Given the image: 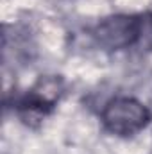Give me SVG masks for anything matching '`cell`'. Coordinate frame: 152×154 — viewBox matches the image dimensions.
I'll use <instances>...</instances> for the list:
<instances>
[{
  "mask_svg": "<svg viewBox=\"0 0 152 154\" xmlns=\"http://www.w3.org/2000/svg\"><path fill=\"white\" fill-rule=\"evenodd\" d=\"M150 120L149 109L136 99L120 97L106 104L102 111V122L108 131L120 136H131L141 131Z\"/></svg>",
  "mask_w": 152,
  "mask_h": 154,
  "instance_id": "cell-1",
  "label": "cell"
},
{
  "mask_svg": "<svg viewBox=\"0 0 152 154\" xmlns=\"http://www.w3.org/2000/svg\"><path fill=\"white\" fill-rule=\"evenodd\" d=\"M138 34H140L138 20L125 14L104 18L95 29V38L99 39V43L111 50H120L132 45L138 39Z\"/></svg>",
  "mask_w": 152,
  "mask_h": 154,
  "instance_id": "cell-2",
  "label": "cell"
},
{
  "mask_svg": "<svg viewBox=\"0 0 152 154\" xmlns=\"http://www.w3.org/2000/svg\"><path fill=\"white\" fill-rule=\"evenodd\" d=\"M61 91H63V82L61 79L57 77H41L38 82L34 84V88L31 90L29 97L25 102L36 106V108H41V109H50L61 97Z\"/></svg>",
  "mask_w": 152,
  "mask_h": 154,
  "instance_id": "cell-3",
  "label": "cell"
}]
</instances>
